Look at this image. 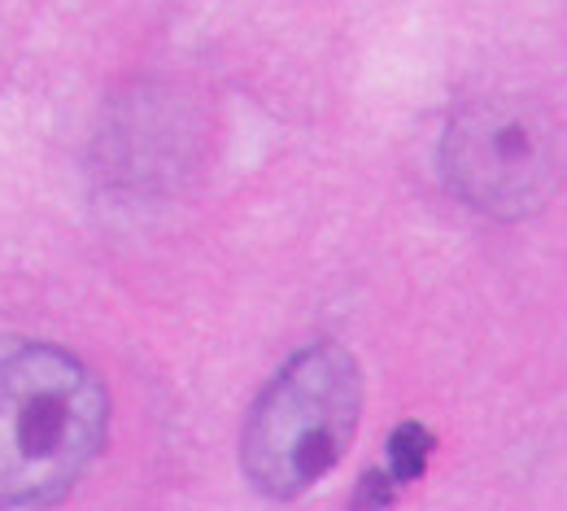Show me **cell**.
Returning a JSON list of instances; mask_svg holds the SVG:
<instances>
[{
  "label": "cell",
  "mask_w": 567,
  "mask_h": 511,
  "mask_svg": "<svg viewBox=\"0 0 567 511\" xmlns=\"http://www.w3.org/2000/svg\"><path fill=\"white\" fill-rule=\"evenodd\" d=\"M441 171L454 197L489 219L542 211L559 184V136L546 105L511 92L463 101L441 136Z\"/></svg>",
  "instance_id": "3957f363"
},
{
  "label": "cell",
  "mask_w": 567,
  "mask_h": 511,
  "mask_svg": "<svg viewBox=\"0 0 567 511\" xmlns=\"http://www.w3.org/2000/svg\"><path fill=\"white\" fill-rule=\"evenodd\" d=\"M101 380L58 346H0V508L71 494L105 441Z\"/></svg>",
  "instance_id": "6da1fadb"
},
{
  "label": "cell",
  "mask_w": 567,
  "mask_h": 511,
  "mask_svg": "<svg viewBox=\"0 0 567 511\" xmlns=\"http://www.w3.org/2000/svg\"><path fill=\"white\" fill-rule=\"evenodd\" d=\"M393 499H398V481H393L384 468H371V472L358 481L350 511H389L393 508Z\"/></svg>",
  "instance_id": "5b68a950"
},
{
  "label": "cell",
  "mask_w": 567,
  "mask_h": 511,
  "mask_svg": "<svg viewBox=\"0 0 567 511\" xmlns=\"http://www.w3.org/2000/svg\"><path fill=\"white\" fill-rule=\"evenodd\" d=\"M362 416V371L354 355L319 341L280 367L249 411L240 459L267 499H297L323 481L350 450Z\"/></svg>",
  "instance_id": "7a4b0ae2"
},
{
  "label": "cell",
  "mask_w": 567,
  "mask_h": 511,
  "mask_svg": "<svg viewBox=\"0 0 567 511\" xmlns=\"http://www.w3.org/2000/svg\"><path fill=\"white\" fill-rule=\"evenodd\" d=\"M432 433H427L424 425H415V420H406V425H398L393 433H389V477L398 481V486H406V481H415V477H424L427 459H432Z\"/></svg>",
  "instance_id": "277c9868"
}]
</instances>
